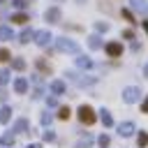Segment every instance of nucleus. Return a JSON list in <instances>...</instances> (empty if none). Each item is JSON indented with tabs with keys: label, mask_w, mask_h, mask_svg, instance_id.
Listing matches in <instances>:
<instances>
[{
	"label": "nucleus",
	"mask_w": 148,
	"mask_h": 148,
	"mask_svg": "<svg viewBox=\"0 0 148 148\" xmlns=\"http://www.w3.org/2000/svg\"><path fill=\"white\" fill-rule=\"evenodd\" d=\"M81 143H86V148H88V146L92 143V136H90V134H81Z\"/></svg>",
	"instance_id": "35"
},
{
	"label": "nucleus",
	"mask_w": 148,
	"mask_h": 148,
	"mask_svg": "<svg viewBox=\"0 0 148 148\" xmlns=\"http://www.w3.org/2000/svg\"><path fill=\"white\" fill-rule=\"evenodd\" d=\"M42 139H44V141H49V143H53V141H56V132H53V130L49 127V130H46V132L42 134Z\"/></svg>",
	"instance_id": "25"
},
{
	"label": "nucleus",
	"mask_w": 148,
	"mask_h": 148,
	"mask_svg": "<svg viewBox=\"0 0 148 148\" xmlns=\"http://www.w3.org/2000/svg\"><path fill=\"white\" fill-rule=\"evenodd\" d=\"M130 7H132L134 12H148V5H146V0H130Z\"/></svg>",
	"instance_id": "13"
},
{
	"label": "nucleus",
	"mask_w": 148,
	"mask_h": 148,
	"mask_svg": "<svg viewBox=\"0 0 148 148\" xmlns=\"http://www.w3.org/2000/svg\"><path fill=\"white\" fill-rule=\"evenodd\" d=\"M141 113H148V95H146V99L141 102Z\"/></svg>",
	"instance_id": "37"
},
{
	"label": "nucleus",
	"mask_w": 148,
	"mask_h": 148,
	"mask_svg": "<svg viewBox=\"0 0 148 148\" xmlns=\"http://www.w3.org/2000/svg\"><path fill=\"white\" fill-rule=\"evenodd\" d=\"M99 120H102L104 127H113V116H111V111L102 109V111H99Z\"/></svg>",
	"instance_id": "12"
},
{
	"label": "nucleus",
	"mask_w": 148,
	"mask_h": 148,
	"mask_svg": "<svg viewBox=\"0 0 148 148\" xmlns=\"http://www.w3.org/2000/svg\"><path fill=\"white\" fill-rule=\"evenodd\" d=\"M88 46H90V49H102L104 44H102L99 35H90V37H88Z\"/></svg>",
	"instance_id": "17"
},
{
	"label": "nucleus",
	"mask_w": 148,
	"mask_h": 148,
	"mask_svg": "<svg viewBox=\"0 0 148 148\" xmlns=\"http://www.w3.org/2000/svg\"><path fill=\"white\" fill-rule=\"evenodd\" d=\"M104 51H106V56L118 58V56L123 53V44H118V42H109V44H104Z\"/></svg>",
	"instance_id": "9"
},
{
	"label": "nucleus",
	"mask_w": 148,
	"mask_h": 148,
	"mask_svg": "<svg viewBox=\"0 0 148 148\" xmlns=\"http://www.w3.org/2000/svg\"><path fill=\"white\" fill-rule=\"evenodd\" d=\"M12 67H14L16 72H23V69H25V60H23V58H14V60H12Z\"/></svg>",
	"instance_id": "22"
},
{
	"label": "nucleus",
	"mask_w": 148,
	"mask_h": 148,
	"mask_svg": "<svg viewBox=\"0 0 148 148\" xmlns=\"http://www.w3.org/2000/svg\"><path fill=\"white\" fill-rule=\"evenodd\" d=\"M44 21H46V23H62V12H60V7H49V9L44 12Z\"/></svg>",
	"instance_id": "5"
},
{
	"label": "nucleus",
	"mask_w": 148,
	"mask_h": 148,
	"mask_svg": "<svg viewBox=\"0 0 148 148\" xmlns=\"http://www.w3.org/2000/svg\"><path fill=\"white\" fill-rule=\"evenodd\" d=\"M69 81H74L76 86H95L97 83V76H79V74H74V72H67L65 74Z\"/></svg>",
	"instance_id": "4"
},
{
	"label": "nucleus",
	"mask_w": 148,
	"mask_h": 148,
	"mask_svg": "<svg viewBox=\"0 0 148 148\" xmlns=\"http://www.w3.org/2000/svg\"><path fill=\"white\" fill-rule=\"evenodd\" d=\"M5 99H7V92H5V90H0V102H5Z\"/></svg>",
	"instance_id": "38"
},
{
	"label": "nucleus",
	"mask_w": 148,
	"mask_h": 148,
	"mask_svg": "<svg viewBox=\"0 0 148 148\" xmlns=\"http://www.w3.org/2000/svg\"><path fill=\"white\" fill-rule=\"evenodd\" d=\"M51 39H53V35H51L49 30H37V32H35V44H37V46H49Z\"/></svg>",
	"instance_id": "6"
},
{
	"label": "nucleus",
	"mask_w": 148,
	"mask_h": 148,
	"mask_svg": "<svg viewBox=\"0 0 148 148\" xmlns=\"http://www.w3.org/2000/svg\"><path fill=\"white\" fill-rule=\"evenodd\" d=\"M42 95H44V88H42V86H37V88H35V90L30 92V97H32V99H39Z\"/></svg>",
	"instance_id": "29"
},
{
	"label": "nucleus",
	"mask_w": 148,
	"mask_h": 148,
	"mask_svg": "<svg viewBox=\"0 0 148 148\" xmlns=\"http://www.w3.org/2000/svg\"><path fill=\"white\" fill-rule=\"evenodd\" d=\"M95 30H97V32H106V30H109V23H104V21H97V23H95Z\"/></svg>",
	"instance_id": "28"
},
{
	"label": "nucleus",
	"mask_w": 148,
	"mask_h": 148,
	"mask_svg": "<svg viewBox=\"0 0 148 148\" xmlns=\"http://www.w3.org/2000/svg\"><path fill=\"white\" fill-rule=\"evenodd\" d=\"M120 14H123V18H127L130 23H139V21H134V16H132V12H130V9H123Z\"/></svg>",
	"instance_id": "31"
},
{
	"label": "nucleus",
	"mask_w": 148,
	"mask_h": 148,
	"mask_svg": "<svg viewBox=\"0 0 148 148\" xmlns=\"http://www.w3.org/2000/svg\"><path fill=\"white\" fill-rule=\"evenodd\" d=\"M39 123H42L44 127H51V123H53V113L44 111V113H42V118H39Z\"/></svg>",
	"instance_id": "20"
},
{
	"label": "nucleus",
	"mask_w": 148,
	"mask_h": 148,
	"mask_svg": "<svg viewBox=\"0 0 148 148\" xmlns=\"http://www.w3.org/2000/svg\"><path fill=\"white\" fill-rule=\"evenodd\" d=\"M25 148H42V146H39V143H28Z\"/></svg>",
	"instance_id": "39"
},
{
	"label": "nucleus",
	"mask_w": 148,
	"mask_h": 148,
	"mask_svg": "<svg viewBox=\"0 0 148 148\" xmlns=\"http://www.w3.org/2000/svg\"><path fill=\"white\" fill-rule=\"evenodd\" d=\"M2 143H5V146H14V134H12V132H7V134L2 136Z\"/></svg>",
	"instance_id": "30"
},
{
	"label": "nucleus",
	"mask_w": 148,
	"mask_h": 148,
	"mask_svg": "<svg viewBox=\"0 0 148 148\" xmlns=\"http://www.w3.org/2000/svg\"><path fill=\"white\" fill-rule=\"evenodd\" d=\"M136 146H139V148H146V146H148V132H139V136H136Z\"/></svg>",
	"instance_id": "21"
},
{
	"label": "nucleus",
	"mask_w": 148,
	"mask_h": 148,
	"mask_svg": "<svg viewBox=\"0 0 148 148\" xmlns=\"http://www.w3.org/2000/svg\"><path fill=\"white\" fill-rule=\"evenodd\" d=\"M5 60H12V56L7 49H0V62H5Z\"/></svg>",
	"instance_id": "34"
},
{
	"label": "nucleus",
	"mask_w": 148,
	"mask_h": 148,
	"mask_svg": "<svg viewBox=\"0 0 148 148\" xmlns=\"http://www.w3.org/2000/svg\"><path fill=\"white\" fill-rule=\"evenodd\" d=\"M14 132H30L28 120H25V118H18V120H16V125H14Z\"/></svg>",
	"instance_id": "18"
},
{
	"label": "nucleus",
	"mask_w": 148,
	"mask_h": 148,
	"mask_svg": "<svg viewBox=\"0 0 148 148\" xmlns=\"http://www.w3.org/2000/svg\"><path fill=\"white\" fill-rule=\"evenodd\" d=\"M14 90H16L18 95H25V92H28V79H25V76H18V79L14 81Z\"/></svg>",
	"instance_id": "11"
},
{
	"label": "nucleus",
	"mask_w": 148,
	"mask_h": 148,
	"mask_svg": "<svg viewBox=\"0 0 148 148\" xmlns=\"http://www.w3.org/2000/svg\"><path fill=\"white\" fill-rule=\"evenodd\" d=\"M9 21H14V23H21V25H25V21H28V14H23V12H16V14H12V16H9Z\"/></svg>",
	"instance_id": "16"
},
{
	"label": "nucleus",
	"mask_w": 148,
	"mask_h": 148,
	"mask_svg": "<svg viewBox=\"0 0 148 148\" xmlns=\"http://www.w3.org/2000/svg\"><path fill=\"white\" fill-rule=\"evenodd\" d=\"M123 37L125 39H134V30H123Z\"/></svg>",
	"instance_id": "36"
},
{
	"label": "nucleus",
	"mask_w": 148,
	"mask_h": 148,
	"mask_svg": "<svg viewBox=\"0 0 148 148\" xmlns=\"http://www.w3.org/2000/svg\"><path fill=\"white\" fill-rule=\"evenodd\" d=\"M136 132V125L132 123V120H125V123H120L118 125V134L123 136V139H127V136H132Z\"/></svg>",
	"instance_id": "7"
},
{
	"label": "nucleus",
	"mask_w": 148,
	"mask_h": 148,
	"mask_svg": "<svg viewBox=\"0 0 148 148\" xmlns=\"http://www.w3.org/2000/svg\"><path fill=\"white\" fill-rule=\"evenodd\" d=\"M56 49L60 51V53H76L79 56V44L74 42V39H69V37H58L56 39Z\"/></svg>",
	"instance_id": "1"
},
{
	"label": "nucleus",
	"mask_w": 148,
	"mask_h": 148,
	"mask_svg": "<svg viewBox=\"0 0 148 148\" xmlns=\"http://www.w3.org/2000/svg\"><path fill=\"white\" fill-rule=\"evenodd\" d=\"M109 143H111L109 134H99V136H97V146H99V148H109Z\"/></svg>",
	"instance_id": "23"
},
{
	"label": "nucleus",
	"mask_w": 148,
	"mask_h": 148,
	"mask_svg": "<svg viewBox=\"0 0 148 148\" xmlns=\"http://www.w3.org/2000/svg\"><path fill=\"white\" fill-rule=\"evenodd\" d=\"M0 39H2V42H9V39H14V32H12V28H7V25H0Z\"/></svg>",
	"instance_id": "15"
},
{
	"label": "nucleus",
	"mask_w": 148,
	"mask_h": 148,
	"mask_svg": "<svg viewBox=\"0 0 148 148\" xmlns=\"http://www.w3.org/2000/svg\"><path fill=\"white\" fill-rule=\"evenodd\" d=\"M143 74H146V79H148V65H143Z\"/></svg>",
	"instance_id": "40"
},
{
	"label": "nucleus",
	"mask_w": 148,
	"mask_h": 148,
	"mask_svg": "<svg viewBox=\"0 0 148 148\" xmlns=\"http://www.w3.org/2000/svg\"><path fill=\"white\" fill-rule=\"evenodd\" d=\"M9 118H12V109H9V106H2V109H0V123L7 125Z\"/></svg>",
	"instance_id": "19"
},
{
	"label": "nucleus",
	"mask_w": 148,
	"mask_h": 148,
	"mask_svg": "<svg viewBox=\"0 0 148 148\" xmlns=\"http://www.w3.org/2000/svg\"><path fill=\"white\" fill-rule=\"evenodd\" d=\"M0 2H7V0H0Z\"/></svg>",
	"instance_id": "42"
},
{
	"label": "nucleus",
	"mask_w": 148,
	"mask_h": 148,
	"mask_svg": "<svg viewBox=\"0 0 148 148\" xmlns=\"http://www.w3.org/2000/svg\"><path fill=\"white\" fill-rule=\"evenodd\" d=\"M12 7L14 9H25L28 7V0H12Z\"/></svg>",
	"instance_id": "27"
},
{
	"label": "nucleus",
	"mask_w": 148,
	"mask_h": 148,
	"mask_svg": "<svg viewBox=\"0 0 148 148\" xmlns=\"http://www.w3.org/2000/svg\"><path fill=\"white\" fill-rule=\"evenodd\" d=\"M49 90H51V95H65V90H67V86H65V81L62 79H53L51 83H49Z\"/></svg>",
	"instance_id": "8"
},
{
	"label": "nucleus",
	"mask_w": 148,
	"mask_h": 148,
	"mask_svg": "<svg viewBox=\"0 0 148 148\" xmlns=\"http://www.w3.org/2000/svg\"><path fill=\"white\" fill-rule=\"evenodd\" d=\"M35 32H37V30H32V28H23L21 35H18V42H21V44H28L30 39L35 42Z\"/></svg>",
	"instance_id": "10"
},
{
	"label": "nucleus",
	"mask_w": 148,
	"mask_h": 148,
	"mask_svg": "<svg viewBox=\"0 0 148 148\" xmlns=\"http://www.w3.org/2000/svg\"><path fill=\"white\" fill-rule=\"evenodd\" d=\"M69 113H72V111H69L67 106H60V109H58V118H60V120H67Z\"/></svg>",
	"instance_id": "26"
},
{
	"label": "nucleus",
	"mask_w": 148,
	"mask_h": 148,
	"mask_svg": "<svg viewBox=\"0 0 148 148\" xmlns=\"http://www.w3.org/2000/svg\"><path fill=\"white\" fill-rule=\"evenodd\" d=\"M139 99H141V90H139L136 86L123 88V102H125V104H136Z\"/></svg>",
	"instance_id": "2"
},
{
	"label": "nucleus",
	"mask_w": 148,
	"mask_h": 148,
	"mask_svg": "<svg viewBox=\"0 0 148 148\" xmlns=\"http://www.w3.org/2000/svg\"><path fill=\"white\" fill-rule=\"evenodd\" d=\"M76 65H79L81 69H90V67H92V60H90L88 56H79V58H76Z\"/></svg>",
	"instance_id": "14"
},
{
	"label": "nucleus",
	"mask_w": 148,
	"mask_h": 148,
	"mask_svg": "<svg viewBox=\"0 0 148 148\" xmlns=\"http://www.w3.org/2000/svg\"><path fill=\"white\" fill-rule=\"evenodd\" d=\"M143 30H146V32H148V21H143Z\"/></svg>",
	"instance_id": "41"
},
{
	"label": "nucleus",
	"mask_w": 148,
	"mask_h": 148,
	"mask_svg": "<svg viewBox=\"0 0 148 148\" xmlns=\"http://www.w3.org/2000/svg\"><path fill=\"white\" fill-rule=\"evenodd\" d=\"M9 76H12L9 69H0V86H7L9 83Z\"/></svg>",
	"instance_id": "24"
},
{
	"label": "nucleus",
	"mask_w": 148,
	"mask_h": 148,
	"mask_svg": "<svg viewBox=\"0 0 148 148\" xmlns=\"http://www.w3.org/2000/svg\"><path fill=\"white\" fill-rule=\"evenodd\" d=\"M46 106H49V109H56V106H58V99H56V95L46 97Z\"/></svg>",
	"instance_id": "32"
},
{
	"label": "nucleus",
	"mask_w": 148,
	"mask_h": 148,
	"mask_svg": "<svg viewBox=\"0 0 148 148\" xmlns=\"http://www.w3.org/2000/svg\"><path fill=\"white\" fill-rule=\"evenodd\" d=\"M37 67H39V69H42V72H46V74H49V72H51V67H49V65H46V62H44V60H42V58H39V60H37Z\"/></svg>",
	"instance_id": "33"
},
{
	"label": "nucleus",
	"mask_w": 148,
	"mask_h": 148,
	"mask_svg": "<svg viewBox=\"0 0 148 148\" xmlns=\"http://www.w3.org/2000/svg\"><path fill=\"white\" fill-rule=\"evenodd\" d=\"M79 120H81L83 125H92V123L97 120V116H95V111H92L88 104H81V106H79Z\"/></svg>",
	"instance_id": "3"
}]
</instances>
